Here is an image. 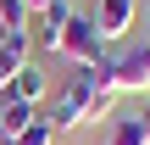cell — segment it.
Segmentation results:
<instances>
[{
    "mask_svg": "<svg viewBox=\"0 0 150 145\" xmlns=\"http://www.w3.org/2000/svg\"><path fill=\"white\" fill-rule=\"evenodd\" d=\"M28 22H33V11L22 0H0V34H28Z\"/></svg>",
    "mask_w": 150,
    "mask_h": 145,
    "instance_id": "52a82bcc",
    "label": "cell"
},
{
    "mask_svg": "<svg viewBox=\"0 0 150 145\" xmlns=\"http://www.w3.org/2000/svg\"><path fill=\"white\" fill-rule=\"evenodd\" d=\"M106 145H150L145 112H111L106 117Z\"/></svg>",
    "mask_w": 150,
    "mask_h": 145,
    "instance_id": "277c9868",
    "label": "cell"
},
{
    "mask_svg": "<svg viewBox=\"0 0 150 145\" xmlns=\"http://www.w3.org/2000/svg\"><path fill=\"white\" fill-rule=\"evenodd\" d=\"M139 112H145V129H150V106H139Z\"/></svg>",
    "mask_w": 150,
    "mask_h": 145,
    "instance_id": "30bf717a",
    "label": "cell"
},
{
    "mask_svg": "<svg viewBox=\"0 0 150 145\" xmlns=\"http://www.w3.org/2000/svg\"><path fill=\"white\" fill-rule=\"evenodd\" d=\"M0 95H11V101H22V106H33V112H39V106L50 101V73H45L39 61H28V67H22V73L0 89Z\"/></svg>",
    "mask_w": 150,
    "mask_h": 145,
    "instance_id": "3957f363",
    "label": "cell"
},
{
    "mask_svg": "<svg viewBox=\"0 0 150 145\" xmlns=\"http://www.w3.org/2000/svg\"><path fill=\"white\" fill-rule=\"evenodd\" d=\"M22 6H28V11H45V6H50V0H22Z\"/></svg>",
    "mask_w": 150,
    "mask_h": 145,
    "instance_id": "9c48e42d",
    "label": "cell"
},
{
    "mask_svg": "<svg viewBox=\"0 0 150 145\" xmlns=\"http://www.w3.org/2000/svg\"><path fill=\"white\" fill-rule=\"evenodd\" d=\"M61 56H72V67H95V61L106 56V39H100V28H95L89 11H72V17H67V28H61Z\"/></svg>",
    "mask_w": 150,
    "mask_h": 145,
    "instance_id": "6da1fadb",
    "label": "cell"
},
{
    "mask_svg": "<svg viewBox=\"0 0 150 145\" xmlns=\"http://www.w3.org/2000/svg\"><path fill=\"white\" fill-rule=\"evenodd\" d=\"M33 117H39L33 106H22V101H11V95H0V134H6V140H17Z\"/></svg>",
    "mask_w": 150,
    "mask_h": 145,
    "instance_id": "8992f818",
    "label": "cell"
},
{
    "mask_svg": "<svg viewBox=\"0 0 150 145\" xmlns=\"http://www.w3.org/2000/svg\"><path fill=\"white\" fill-rule=\"evenodd\" d=\"M50 140H56V129L33 117V123H28V129H22V134H17V140H11V145H50Z\"/></svg>",
    "mask_w": 150,
    "mask_h": 145,
    "instance_id": "ba28073f",
    "label": "cell"
},
{
    "mask_svg": "<svg viewBox=\"0 0 150 145\" xmlns=\"http://www.w3.org/2000/svg\"><path fill=\"white\" fill-rule=\"evenodd\" d=\"M0 145H11V140H6V134H0Z\"/></svg>",
    "mask_w": 150,
    "mask_h": 145,
    "instance_id": "8fae6325",
    "label": "cell"
},
{
    "mask_svg": "<svg viewBox=\"0 0 150 145\" xmlns=\"http://www.w3.org/2000/svg\"><path fill=\"white\" fill-rule=\"evenodd\" d=\"M89 17H95V28H100L106 45H122L134 34V22H139V0H95Z\"/></svg>",
    "mask_w": 150,
    "mask_h": 145,
    "instance_id": "7a4b0ae2",
    "label": "cell"
},
{
    "mask_svg": "<svg viewBox=\"0 0 150 145\" xmlns=\"http://www.w3.org/2000/svg\"><path fill=\"white\" fill-rule=\"evenodd\" d=\"M33 61V45H28V34H0V89L22 73Z\"/></svg>",
    "mask_w": 150,
    "mask_h": 145,
    "instance_id": "5b68a950",
    "label": "cell"
}]
</instances>
